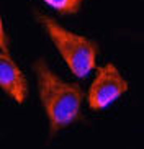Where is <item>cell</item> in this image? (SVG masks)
<instances>
[{"instance_id": "1", "label": "cell", "mask_w": 144, "mask_h": 149, "mask_svg": "<svg viewBox=\"0 0 144 149\" xmlns=\"http://www.w3.org/2000/svg\"><path fill=\"white\" fill-rule=\"evenodd\" d=\"M33 69L38 80L39 98L48 115L49 136L52 138L59 130L69 126L80 118L83 92L77 84L61 80L46 66L43 59H38Z\"/></svg>"}, {"instance_id": "2", "label": "cell", "mask_w": 144, "mask_h": 149, "mask_svg": "<svg viewBox=\"0 0 144 149\" xmlns=\"http://www.w3.org/2000/svg\"><path fill=\"white\" fill-rule=\"evenodd\" d=\"M38 22L41 23L54 43L56 49L65 61V64L72 70V74L77 77H87L97 61V53H98V44L95 41L88 40L85 36L75 35L72 31L62 28L56 20L51 17L36 13Z\"/></svg>"}, {"instance_id": "3", "label": "cell", "mask_w": 144, "mask_h": 149, "mask_svg": "<svg viewBox=\"0 0 144 149\" xmlns=\"http://www.w3.org/2000/svg\"><path fill=\"white\" fill-rule=\"evenodd\" d=\"M128 90V82L113 64H106L97 70L95 80L88 88L87 102L92 110H103Z\"/></svg>"}, {"instance_id": "4", "label": "cell", "mask_w": 144, "mask_h": 149, "mask_svg": "<svg viewBox=\"0 0 144 149\" xmlns=\"http://www.w3.org/2000/svg\"><path fill=\"white\" fill-rule=\"evenodd\" d=\"M0 87L17 103H23L28 95V80L25 74L3 51H0Z\"/></svg>"}, {"instance_id": "5", "label": "cell", "mask_w": 144, "mask_h": 149, "mask_svg": "<svg viewBox=\"0 0 144 149\" xmlns=\"http://www.w3.org/2000/svg\"><path fill=\"white\" fill-rule=\"evenodd\" d=\"M43 2L59 12V15H74L80 10L83 0H43Z\"/></svg>"}, {"instance_id": "6", "label": "cell", "mask_w": 144, "mask_h": 149, "mask_svg": "<svg viewBox=\"0 0 144 149\" xmlns=\"http://www.w3.org/2000/svg\"><path fill=\"white\" fill-rule=\"evenodd\" d=\"M0 51H3V53L8 54V36H7V33H5L2 17H0Z\"/></svg>"}]
</instances>
